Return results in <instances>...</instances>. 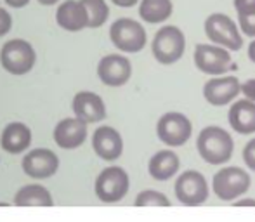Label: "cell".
I'll return each mask as SVG.
<instances>
[{
	"mask_svg": "<svg viewBox=\"0 0 255 222\" xmlns=\"http://www.w3.org/2000/svg\"><path fill=\"white\" fill-rule=\"evenodd\" d=\"M179 167H181V160L170 149H161V151L154 153L148 163L149 175L158 182L170 181L175 174H177Z\"/></svg>",
	"mask_w": 255,
	"mask_h": 222,
	"instance_id": "obj_20",
	"label": "cell"
},
{
	"mask_svg": "<svg viewBox=\"0 0 255 222\" xmlns=\"http://www.w3.org/2000/svg\"><path fill=\"white\" fill-rule=\"evenodd\" d=\"M249 57H250V61L255 64V40L250 42V45H249Z\"/></svg>",
	"mask_w": 255,
	"mask_h": 222,
	"instance_id": "obj_33",
	"label": "cell"
},
{
	"mask_svg": "<svg viewBox=\"0 0 255 222\" xmlns=\"http://www.w3.org/2000/svg\"><path fill=\"white\" fill-rule=\"evenodd\" d=\"M71 110L75 118L82 120L84 123H99L106 118V105L103 98L96 92L82 91L71 101Z\"/></svg>",
	"mask_w": 255,
	"mask_h": 222,
	"instance_id": "obj_14",
	"label": "cell"
},
{
	"mask_svg": "<svg viewBox=\"0 0 255 222\" xmlns=\"http://www.w3.org/2000/svg\"><path fill=\"white\" fill-rule=\"evenodd\" d=\"M252 177L242 167H222L212 179V189L222 202H236L249 193Z\"/></svg>",
	"mask_w": 255,
	"mask_h": 222,
	"instance_id": "obj_2",
	"label": "cell"
},
{
	"mask_svg": "<svg viewBox=\"0 0 255 222\" xmlns=\"http://www.w3.org/2000/svg\"><path fill=\"white\" fill-rule=\"evenodd\" d=\"M174 193L184 207H202L208 200L210 188L205 175L198 170H186L175 179Z\"/></svg>",
	"mask_w": 255,
	"mask_h": 222,
	"instance_id": "obj_8",
	"label": "cell"
},
{
	"mask_svg": "<svg viewBox=\"0 0 255 222\" xmlns=\"http://www.w3.org/2000/svg\"><path fill=\"white\" fill-rule=\"evenodd\" d=\"M33 134L30 127L24 125L23 121H12L5 125V128L0 134V146L9 155H21L31 146Z\"/></svg>",
	"mask_w": 255,
	"mask_h": 222,
	"instance_id": "obj_17",
	"label": "cell"
},
{
	"mask_svg": "<svg viewBox=\"0 0 255 222\" xmlns=\"http://www.w3.org/2000/svg\"><path fill=\"white\" fill-rule=\"evenodd\" d=\"M10 28H12V17H10V14L5 9L0 7V37L9 33Z\"/></svg>",
	"mask_w": 255,
	"mask_h": 222,
	"instance_id": "obj_28",
	"label": "cell"
},
{
	"mask_svg": "<svg viewBox=\"0 0 255 222\" xmlns=\"http://www.w3.org/2000/svg\"><path fill=\"white\" fill-rule=\"evenodd\" d=\"M240 80L236 77H215L205 84L203 98L212 106H226L238 98Z\"/></svg>",
	"mask_w": 255,
	"mask_h": 222,
	"instance_id": "obj_16",
	"label": "cell"
},
{
	"mask_svg": "<svg viewBox=\"0 0 255 222\" xmlns=\"http://www.w3.org/2000/svg\"><path fill=\"white\" fill-rule=\"evenodd\" d=\"M37 63V52L30 42L23 38H12L0 49V64L10 75H26L33 70Z\"/></svg>",
	"mask_w": 255,
	"mask_h": 222,
	"instance_id": "obj_3",
	"label": "cell"
},
{
	"mask_svg": "<svg viewBox=\"0 0 255 222\" xmlns=\"http://www.w3.org/2000/svg\"><path fill=\"white\" fill-rule=\"evenodd\" d=\"M235 207H255V198H240L233 202Z\"/></svg>",
	"mask_w": 255,
	"mask_h": 222,
	"instance_id": "obj_30",
	"label": "cell"
},
{
	"mask_svg": "<svg viewBox=\"0 0 255 222\" xmlns=\"http://www.w3.org/2000/svg\"><path fill=\"white\" fill-rule=\"evenodd\" d=\"M186 51V37L177 26H163L156 31L151 42V52L160 64H174Z\"/></svg>",
	"mask_w": 255,
	"mask_h": 222,
	"instance_id": "obj_5",
	"label": "cell"
},
{
	"mask_svg": "<svg viewBox=\"0 0 255 222\" xmlns=\"http://www.w3.org/2000/svg\"><path fill=\"white\" fill-rule=\"evenodd\" d=\"M172 0H141L139 5V16L142 21L149 24H158L167 21L172 16Z\"/></svg>",
	"mask_w": 255,
	"mask_h": 222,
	"instance_id": "obj_22",
	"label": "cell"
},
{
	"mask_svg": "<svg viewBox=\"0 0 255 222\" xmlns=\"http://www.w3.org/2000/svg\"><path fill=\"white\" fill-rule=\"evenodd\" d=\"M59 156L52 149L47 148L31 149L30 153L23 156V162H21L23 172L35 181H44V179L56 175L57 170H59Z\"/></svg>",
	"mask_w": 255,
	"mask_h": 222,
	"instance_id": "obj_10",
	"label": "cell"
},
{
	"mask_svg": "<svg viewBox=\"0 0 255 222\" xmlns=\"http://www.w3.org/2000/svg\"><path fill=\"white\" fill-rule=\"evenodd\" d=\"M12 203L21 209H24V207H44L45 209V207L54 205V198L45 186L33 182V184H26L17 189Z\"/></svg>",
	"mask_w": 255,
	"mask_h": 222,
	"instance_id": "obj_21",
	"label": "cell"
},
{
	"mask_svg": "<svg viewBox=\"0 0 255 222\" xmlns=\"http://www.w3.org/2000/svg\"><path fill=\"white\" fill-rule=\"evenodd\" d=\"M56 23L63 30L77 33L89 26V17L85 7L80 3V0H64L56 12Z\"/></svg>",
	"mask_w": 255,
	"mask_h": 222,
	"instance_id": "obj_18",
	"label": "cell"
},
{
	"mask_svg": "<svg viewBox=\"0 0 255 222\" xmlns=\"http://www.w3.org/2000/svg\"><path fill=\"white\" fill-rule=\"evenodd\" d=\"M89 134L87 123H84L78 118H64L54 127L52 137L54 142L61 149H77L85 142Z\"/></svg>",
	"mask_w": 255,
	"mask_h": 222,
	"instance_id": "obj_15",
	"label": "cell"
},
{
	"mask_svg": "<svg viewBox=\"0 0 255 222\" xmlns=\"http://www.w3.org/2000/svg\"><path fill=\"white\" fill-rule=\"evenodd\" d=\"M243 162L250 170L255 172V137L250 139L243 148Z\"/></svg>",
	"mask_w": 255,
	"mask_h": 222,
	"instance_id": "obj_25",
	"label": "cell"
},
{
	"mask_svg": "<svg viewBox=\"0 0 255 222\" xmlns=\"http://www.w3.org/2000/svg\"><path fill=\"white\" fill-rule=\"evenodd\" d=\"M238 23L247 37L255 38V16H238Z\"/></svg>",
	"mask_w": 255,
	"mask_h": 222,
	"instance_id": "obj_27",
	"label": "cell"
},
{
	"mask_svg": "<svg viewBox=\"0 0 255 222\" xmlns=\"http://www.w3.org/2000/svg\"><path fill=\"white\" fill-rule=\"evenodd\" d=\"M92 149L104 162H115L124 153L122 134L110 125H101L92 134Z\"/></svg>",
	"mask_w": 255,
	"mask_h": 222,
	"instance_id": "obj_13",
	"label": "cell"
},
{
	"mask_svg": "<svg viewBox=\"0 0 255 222\" xmlns=\"http://www.w3.org/2000/svg\"><path fill=\"white\" fill-rule=\"evenodd\" d=\"M195 64L202 73L217 77L233 66V57L229 51L212 44H198L195 47Z\"/></svg>",
	"mask_w": 255,
	"mask_h": 222,
	"instance_id": "obj_11",
	"label": "cell"
},
{
	"mask_svg": "<svg viewBox=\"0 0 255 222\" xmlns=\"http://www.w3.org/2000/svg\"><path fill=\"white\" fill-rule=\"evenodd\" d=\"M205 35L214 45L226 49V51H240L243 47V37L240 33L235 21L226 14H210L205 21Z\"/></svg>",
	"mask_w": 255,
	"mask_h": 222,
	"instance_id": "obj_7",
	"label": "cell"
},
{
	"mask_svg": "<svg viewBox=\"0 0 255 222\" xmlns=\"http://www.w3.org/2000/svg\"><path fill=\"white\" fill-rule=\"evenodd\" d=\"M80 3L87 10L89 26L87 28H99L110 17V7L104 0H80Z\"/></svg>",
	"mask_w": 255,
	"mask_h": 222,
	"instance_id": "obj_23",
	"label": "cell"
},
{
	"mask_svg": "<svg viewBox=\"0 0 255 222\" xmlns=\"http://www.w3.org/2000/svg\"><path fill=\"white\" fill-rule=\"evenodd\" d=\"M7 5L14 7V9H21V7H26L30 3V0H3Z\"/></svg>",
	"mask_w": 255,
	"mask_h": 222,
	"instance_id": "obj_31",
	"label": "cell"
},
{
	"mask_svg": "<svg viewBox=\"0 0 255 222\" xmlns=\"http://www.w3.org/2000/svg\"><path fill=\"white\" fill-rule=\"evenodd\" d=\"M135 207H170L172 202L163 195V193L156 191V189H144L141 191L134 200Z\"/></svg>",
	"mask_w": 255,
	"mask_h": 222,
	"instance_id": "obj_24",
	"label": "cell"
},
{
	"mask_svg": "<svg viewBox=\"0 0 255 222\" xmlns=\"http://www.w3.org/2000/svg\"><path fill=\"white\" fill-rule=\"evenodd\" d=\"M196 149L202 160L208 165H224L231 160L235 151V141L226 128L208 125L198 134Z\"/></svg>",
	"mask_w": 255,
	"mask_h": 222,
	"instance_id": "obj_1",
	"label": "cell"
},
{
	"mask_svg": "<svg viewBox=\"0 0 255 222\" xmlns=\"http://www.w3.org/2000/svg\"><path fill=\"white\" fill-rule=\"evenodd\" d=\"M110 40L122 52L135 54L146 47L148 35L141 23L130 19V17H120L110 28Z\"/></svg>",
	"mask_w": 255,
	"mask_h": 222,
	"instance_id": "obj_4",
	"label": "cell"
},
{
	"mask_svg": "<svg viewBox=\"0 0 255 222\" xmlns=\"http://www.w3.org/2000/svg\"><path fill=\"white\" fill-rule=\"evenodd\" d=\"M98 77L108 87H122L132 77V63L120 54L104 56L98 64Z\"/></svg>",
	"mask_w": 255,
	"mask_h": 222,
	"instance_id": "obj_12",
	"label": "cell"
},
{
	"mask_svg": "<svg viewBox=\"0 0 255 222\" xmlns=\"http://www.w3.org/2000/svg\"><path fill=\"white\" fill-rule=\"evenodd\" d=\"M130 189V177L122 167H106L94 182V193L103 203H118Z\"/></svg>",
	"mask_w": 255,
	"mask_h": 222,
	"instance_id": "obj_6",
	"label": "cell"
},
{
	"mask_svg": "<svg viewBox=\"0 0 255 222\" xmlns=\"http://www.w3.org/2000/svg\"><path fill=\"white\" fill-rule=\"evenodd\" d=\"M111 2H113L115 5H118V7H134L139 0H111Z\"/></svg>",
	"mask_w": 255,
	"mask_h": 222,
	"instance_id": "obj_32",
	"label": "cell"
},
{
	"mask_svg": "<svg viewBox=\"0 0 255 222\" xmlns=\"http://www.w3.org/2000/svg\"><path fill=\"white\" fill-rule=\"evenodd\" d=\"M193 123L186 114L179 111H168L161 114L156 123V135L163 144L170 148L184 146L191 139Z\"/></svg>",
	"mask_w": 255,
	"mask_h": 222,
	"instance_id": "obj_9",
	"label": "cell"
},
{
	"mask_svg": "<svg viewBox=\"0 0 255 222\" xmlns=\"http://www.w3.org/2000/svg\"><path fill=\"white\" fill-rule=\"evenodd\" d=\"M228 121L235 132L242 135L255 134V103L240 99L228 111Z\"/></svg>",
	"mask_w": 255,
	"mask_h": 222,
	"instance_id": "obj_19",
	"label": "cell"
},
{
	"mask_svg": "<svg viewBox=\"0 0 255 222\" xmlns=\"http://www.w3.org/2000/svg\"><path fill=\"white\" fill-rule=\"evenodd\" d=\"M238 16H255V0H235Z\"/></svg>",
	"mask_w": 255,
	"mask_h": 222,
	"instance_id": "obj_26",
	"label": "cell"
},
{
	"mask_svg": "<svg viewBox=\"0 0 255 222\" xmlns=\"http://www.w3.org/2000/svg\"><path fill=\"white\" fill-rule=\"evenodd\" d=\"M240 92L245 96L247 101L255 103V78H250V80H247L245 84L240 85Z\"/></svg>",
	"mask_w": 255,
	"mask_h": 222,
	"instance_id": "obj_29",
	"label": "cell"
},
{
	"mask_svg": "<svg viewBox=\"0 0 255 222\" xmlns=\"http://www.w3.org/2000/svg\"><path fill=\"white\" fill-rule=\"evenodd\" d=\"M38 2H40L42 5H56L59 0H38Z\"/></svg>",
	"mask_w": 255,
	"mask_h": 222,
	"instance_id": "obj_34",
	"label": "cell"
}]
</instances>
